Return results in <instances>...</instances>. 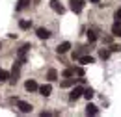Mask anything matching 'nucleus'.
<instances>
[{
	"mask_svg": "<svg viewBox=\"0 0 121 117\" xmlns=\"http://www.w3.org/2000/svg\"><path fill=\"white\" fill-rule=\"evenodd\" d=\"M21 65H22V61H15V65H13V71L9 74V78H11V84H15L17 80H19V73H21Z\"/></svg>",
	"mask_w": 121,
	"mask_h": 117,
	"instance_id": "1",
	"label": "nucleus"
},
{
	"mask_svg": "<svg viewBox=\"0 0 121 117\" xmlns=\"http://www.w3.org/2000/svg\"><path fill=\"white\" fill-rule=\"evenodd\" d=\"M69 4H71V9L75 13H80L84 9V0H69Z\"/></svg>",
	"mask_w": 121,
	"mask_h": 117,
	"instance_id": "2",
	"label": "nucleus"
},
{
	"mask_svg": "<svg viewBox=\"0 0 121 117\" xmlns=\"http://www.w3.org/2000/svg\"><path fill=\"white\" fill-rule=\"evenodd\" d=\"M82 95H84V88H80V86H76V88L73 89V91H71V95H69V99H71V100H76V99H80Z\"/></svg>",
	"mask_w": 121,
	"mask_h": 117,
	"instance_id": "3",
	"label": "nucleus"
},
{
	"mask_svg": "<svg viewBox=\"0 0 121 117\" xmlns=\"http://www.w3.org/2000/svg\"><path fill=\"white\" fill-rule=\"evenodd\" d=\"M28 50H30V45H24V46L19 48V54H17V56H19V61L24 63V59H26V52H28Z\"/></svg>",
	"mask_w": 121,
	"mask_h": 117,
	"instance_id": "4",
	"label": "nucleus"
},
{
	"mask_svg": "<svg viewBox=\"0 0 121 117\" xmlns=\"http://www.w3.org/2000/svg\"><path fill=\"white\" fill-rule=\"evenodd\" d=\"M50 8H52V9H54V11H56V13H63V11H65V8H63V6H61L60 2H58V0H50Z\"/></svg>",
	"mask_w": 121,
	"mask_h": 117,
	"instance_id": "5",
	"label": "nucleus"
},
{
	"mask_svg": "<svg viewBox=\"0 0 121 117\" xmlns=\"http://www.w3.org/2000/svg\"><path fill=\"white\" fill-rule=\"evenodd\" d=\"M17 106H19V110H21L22 113H30V112H32V104H28V102L19 100V102H17Z\"/></svg>",
	"mask_w": 121,
	"mask_h": 117,
	"instance_id": "6",
	"label": "nucleus"
},
{
	"mask_svg": "<svg viewBox=\"0 0 121 117\" xmlns=\"http://www.w3.org/2000/svg\"><path fill=\"white\" fill-rule=\"evenodd\" d=\"M37 91H39L43 97H48V95L52 93V86H50V84H47V86H41V88H37Z\"/></svg>",
	"mask_w": 121,
	"mask_h": 117,
	"instance_id": "7",
	"label": "nucleus"
},
{
	"mask_svg": "<svg viewBox=\"0 0 121 117\" xmlns=\"http://www.w3.org/2000/svg\"><path fill=\"white\" fill-rule=\"evenodd\" d=\"M35 33H37V37H39V39H48V37H50V32H48L47 28H37Z\"/></svg>",
	"mask_w": 121,
	"mask_h": 117,
	"instance_id": "8",
	"label": "nucleus"
},
{
	"mask_svg": "<svg viewBox=\"0 0 121 117\" xmlns=\"http://www.w3.org/2000/svg\"><path fill=\"white\" fill-rule=\"evenodd\" d=\"M69 48H71V43H67V41H63L61 45H58V48H56V50H58V54H65V52H67Z\"/></svg>",
	"mask_w": 121,
	"mask_h": 117,
	"instance_id": "9",
	"label": "nucleus"
},
{
	"mask_svg": "<svg viewBox=\"0 0 121 117\" xmlns=\"http://www.w3.org/2000/svg\"><path fill=\"white\" fill-rule=\"evenodd\" d=\"M99 113V108L95 106V104H88V108H86V115H97Z\"/></svg>",
	"mask_w": 121,
	"mask_h": 117,
	"instance_id": "10",
	"label": "nucleus"
},
{
	"mask_svg": "<svg viewBox=\"0 0 121 117\" xmlns=\"http://www.w3.org/2000/svg\"><path fill=\"white\" fill-rule=\"evenodd\" d=\"M24 88H26V91H37V84H35V80H28L26 84H24Z\"/></svg>",
	"mask_w": 121,
	"mask_h": 117,
	"instance_id": "11",
	"label": "nucleus"
},
{
	"mask_svg": "<svg viewBox=\"0 0 121 117\" xmlns=\"http://www.w3.org/2000/svg\"><path fill=\"white\" fill-rule=\"evenodd\" d=\"M112 33L117 35V37H121V22H119V21H116V24L112 26Z\"/></svg>",
	"mask_w": 121,
	"mask_h": 117,
	"instance_id": "12",
	"label": "nucleus"
},
{
	"mask_svg": "<svg viewBox=\"0 0 121 117\" xmlns=\"http://www.w3.org/2000/svg\"><path fill=\"white\" fill-rule=\"evenodd\" d=\"M78 61H80L82 65H90V63H93L95 59L91 58V56H80V58H78Z\"/></svg>",
	"mask_w": 121,
	"mask_h": 117,
	"instance_id": "13",
	"label": "nucleus"
},
{
	"mask_svg": "<svg viewBox=\"0 0 121 117\" xmlns=\"http://www.w3.org/2000/svg\"><path fill=\"white\" fill-rule=\"evenodd\" d=\"M75 82H76L75 78H69V76H67V80H63L60 86H61V88H71V86H75Z\"/></svg>",
	"mask_w": 121,
	"mask_h": 117,
	"instance_id": "14",
	"label": "nucleus"
},
{
	"mask_svg": "<svg viewBox=\"0 0 121 117\" xmlns=\"http://www.w3.org/2000/svg\"><path fill=\"white\" fill-rule=\"evenodd\" d=\"M30 2H32V0H19V2H17V11L24 9V8H26V6L30 4Z\"/></svg>",
	"mask_w": 121,
	"mask_h": 117,
	"instance_id": "15",
	"label": "nucleus"
},
{
	"mask_svg": "<svg viewBox=\"0 0 121 117\" xmlns=\"http://www.w3.org/2000/svg\"><path fill=\"white\" fill-rule=\"evenodd\" d=\"M47 76H48V80H50V82H54V80H58V71H56V69H50Z\"/></svg>",
	"mask_w": 121,
	"mask_h": 117,
	"instance_id": "16",
	"label": "nucleus"
},
{
	"mask_svg": "<svg viewBox=\"0 0 121 117\" xmlns=\"http://www.w3.org/2000/svg\"><path fill=\"white\" fill-rule=\"evenodd\" d=\"M99 56H101L103 59H108V58H110V50H106V48H101V50H99Z\"/></svg>",
	"mask_w": 121,
	"mask_h": 117,
	"instance_id": "17",
	"label": "nucleus"
},
{
	"mask_svg": "<svg viewBox=\"0 0 121 117\" xmlns=\"http://www.w3.org/2000/svg\"><path fill=\"white\" fill-rule=\"evenodd\" d=\"M8 78H9V73L4 71V69H0V82H6Z\"/></svg>",
	"mask_w": 121,
	"mask_h": 117,
	"instance_id": "18",
	"label": "nucleus"
},
{
	"mask_svg": "<svg viewBox=\"0 0 121 117\" xmlns=\"http://www.w3.org/2000/svg\"><path fill=\"white\" fill-rule=\"evenodd\" d=\"M88 41H90V43H95V41H97V33H95V32H88Z\"/></svg>",
	"mask_w": 121,
	"mask_h": 117,
	"instance_id": "19",
	"label": "nucleus"
},
{
	"mask_svg": "<svg viewBox=\"0 0 121 117\" xmlns=\"http://www.w3.org/2000/svg\"><path fill=\"white\" fill-rule=\"evenodd\" d=\"M19 26H21L22 30H26V28H30V26H32V22H30V21H21V24H19Z\"/></svg>",
	"mask_w": 121,
	"mask_h": 117,
	"instance_id": "20",
	"label": "nucleus"
},
{
	"mask_svg": "<svg viewBox=\"0 0 121 117\" xmlns=\"http://www.w3.org/2000/svg\"><path fill=\"white\" fill-rule=\"evenodd\" d=\"M84 97H86V99L90 100L91 97H93V91H91V89H84Z\"/></svg>",
	"mask_w": 121,
	"mask_h": 117,
	"instance_id": "21",
	"label": "nucleus"
},
{
	"mask_svg": "<svg viewBox=\"0 0 121 117\" xmlns=\"http://www.w3.org/2000/svg\"><path fill=\"white\" fill-rule=\"evenodd\" d=\"M73 74H75V69H65V71H63V76H65V78H67V76H73Z\"/></svg>",
	"mask_w": 121,
	"mask_h": 117,
	"instance_id": "22",
	"label": "nucleus"
},
{
	"mask_svg": "<svg viewBox=\"0 0 121 117\" xmlns=\"http://www.w3.org/2000/svg\"><path fill=\"white\" fill-rule=\"evenodd\" d=\"M116 21H119V22H121V8L116 11Z\"/></svg>",
	"mask_w": 121,
	"mask_h": 117,
	"instance_id": "23",
	"label": "nucleus"
},
{
	"mask_svg": "<svg viewBox=\"0 0 121 117\" xmlns=\"http://www.w3.org/2000/svg\"><path fill=\"white\" fill-rule=\"evenodd\" d=\"M75 73H76V74H80V76H82V74H84V69H80V67H78V69H75Z\"/></svg>",
	"mask_w": 121,
	"mask_h": 117,
	"instance_id": "24",
	"label": "nucleus"
},
{
	"mask_svg": "<svg viewBox=\"0 0 121 117\" xmlns=\"http://www.w3.org/2000/svg\"><path fill=\"white\" fill-rule=\"evenodd\" d=\"M90 2H93V4H99V2H101V0H90Z\"/></svg>",
	"mask_w": 121,
	"mask_h": 117,
	"instance_id": "25",
	"label": "nucleus"
}]
</instances>
